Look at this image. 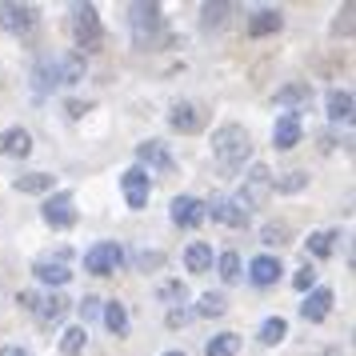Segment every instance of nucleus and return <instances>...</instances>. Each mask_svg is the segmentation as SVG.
Instances as JSON below:
<instances>
[{
	"instance_id": "obj_1",
	"label": "nucleus",
	"mask_w": 356,
	"mask_h": 356,
	"mask_svg": "<svg viewBox=\"0 0 356 356\" xmlns=\"http://www.w3.org/2000/svg\"><path fill=\"white\" fill-rule=\"evenodd\" d=\"M212 156L225 172H236L244 164L252 161V136L244 124H220L212 132Z\"/></svg>"
},
{
	"instance_id": "obj_2",
	"label": "nucleus",
	"mask_w": 356,
	"mask_h": 356,
	"mask_svg": "<svg viewBox=\"0 0 356 356\" xmlns=\"http://www.w3.org/2000/svg\"><path fill=\"white\" fill-rule=\"evenodd\" d=\"M129 24H132V40H136V49H161V40H164L161 4H132L129 8Z\"/></svg>"
},
{
	"instance_id": "obj_3",
	"label": "nucleus",
	"mask_w": 356,
	"mask_h": 356,
	"mask_svg": "<svg viewBox=\"0 0 356 356\" xmlns=\"http://www.w3.org/2000/svg\"><path fill=\"white\" fill-rule=\"evenodd\" d=\"M268 196H273V172H268L264 164H252L241 180V193L232 196V200H236L244 212H252V209H260Z\"/></svg>"
},
{
	"instance_id": "obj_4",
	"label": "nucleus",
	"mask_w": 356,
	"mask_h": 356,
	"mask_svg": "<svg viewBox=\"0 0 356 356\" xmlns=\"http://www.w3.org/2000/svg\"><path fill=\"white\" fill-rule=\"evenodd\" d=\"M68 29H72V40L81 44L84 52L97 49L104 29H100V13L92 4H72V13H68Z\"/></svg>"
},
{
	"instance_id": "obj_5",
	"label": "nucleus",
	"mask_w": 356,
	"mask_h": 356,
	"mask_svg": "<svg viewBox=\"0 0 356 356\" xmlns=\"http://www.w3.org/2000/svg\"><path fill=\"white\" fill-rule=\"evenodd\" d=\"M120 264H124V244H116V241H100L84 252V273H92V276H113Z\"/></svg>"
},
{
	"instance_id": "obj_6",
	"label": "nucleus",
	"mask_w": 356,
	"mask_h": 356,
	"mask_svg": "<svg viewBox=\"0 0 356 356\" xmlns=\"http://www.w3.org/2000/svg\"><path fill=\"white\" fill-rule=\"evenodd\" d=\"M0 29L8 36H29L36 29V8L33 4H0Z\"/></svg>"
},
{
	"instance_id": "obj_7",
	"label": "nucleus",
	"mask_w": 356,
	"mask_h": 356,
	"mask_svg": "<svg viewBox=\"0 0 356 356\" xmlns=\"http://www.w3.org/2000/svg\"><path fill=\"white\" fill-rule=\"evenodd\" d=\"M40 216H44V225H52V228H72L76 225V200L68 193H52L49 200H44Z\"/></svg>"
},
{
	"instance_id": "obj_8",
	"label": "nucleus",
	"mask_w": 356,
	"mask_h": 356,
	"mask_svg": "<svg viewBox=\"0 0 356 356\" xmlns=\"http://www.w3.org/2000/svg\"><path fill=\"white\" fill-rule=\"evenodd\" d=\"M136 168H145V172H177V161H172V152L161 145V140H145V145H136Z\"/></svg>"
},
{
	"instance_id": "obj_9",
	"label": "nucleus",
	"mask_w": 356,
	"mask_h": 356,
	"mask_svg": "<svg viewBox=\"0 0 356 356\" xmlns=\"http://www.w3.org/2000/svg\"><path fill=\"white\" fill-rule=\"evenodd\" d=\"M204 216H212V220H220V225H228V228L248 225V212H244L232 196H212L209 204H204Z\"/></svg>"
},
{
	"instance_id": "obj_10",
	"label": "nucleus",
	"mask_w": 356,
	"mask_h": 356,
	"mask_svg": "<svg viewBox=\"0 0 356 356\" xmlns=\"http://www.w3.org/2000/svg\"><path fill=\"white\" fill-rule=\"evenodd\" d=\"M120 188H124L129 209H145V204H148V193H152V180H148L145 168H136V164H132L129 172L120 177Z\"/></svg>"
},
{
	"instance_id": "obj_11",
	"label": "nucleus",
	"mask_w": 356,
	"mask_h": 356,
	"mask_svg": "<svg viewBox=\"0 0 356 356\" xmlns=\"http://www.w3.org/2000/svg\"><path fill=\"white\" fill-rule=\"evenodd\" d=\"M204 120H209V113L200 104H193V100H180V104H172V113H168V124L177 132H200Z\"/></svg>"
},
{
	"instance_id": "obj_12",
	"label": "nucleus",
	"mask_w": 356,
	"mask_h": 356,
	"mask_svg": "<svg viewBox=\"0 0 356 356\" xmlns=\"http://www.w3.org/2000/svg\"><path fill=\"white\" fill-rule=\"evenodd\" d=\"M296 145H300V116H296V113L276 116V124H273V148H276V152H292Z\"/></svg>"
},
{
	"instance_id": "obj_13",
	"label": "nucleus",
	"mask_w": 356,
	"mask_h": 356,
	"mask_svg": "<svg viewBox=\"0 0 356 356\" xmlns=\"http://www.w3.org/2000/svg\"><path fill=\"white\" fill-rule=\"evenodd\" d=\"M72 308V300H68L65 292H49V296H40V305H36V321H40V328H52V324L65 321V312Z\"/></svg>"
},
{
	"instance_id": "obj_14",
	"label": "nucleus",
	"mask_w": 356,
	"mask_h": 356,
	"mask_svg": "<svg viewBox=\"0 0 356 356\" xmlns=\"http://www.w3.org/2000/svg\"><path fill=\"white\" fill-rule=\"evenodd\" d=\"M168 216H172L177 228H196L204 220V200H196V196H177L172 209H168Z\"/></svg>"
},
{
	"instance_id": "obj_15",
	"label": "nucleus",
	"mask_w": 356,
	"mask_h": 356,
	"mask_svg": "<svg viewBox=\"0 0 356 356\" xmlns=\"http://www.w3.org/2000/svg\"><path fill=\"white\" fill-rule=\"evenodd\" d=\"M280 268H284V264H280L276 257L260 252V257L248 260V280H252L257 289H268V284H276V280H280Z\"/></svg>"
},
{
	"instance_id": "obj_16",
	"label": "nucleus",
	"mask_w": 356,
	"mask_h": 356,
	"mask_svg": "<svg viewBox=\"0 0 356 356\" xmlns=\"http://www.w3.org/2000/svg\"><path fill=\"white\" fill-rule=\"evenodd\" d=\"M332 289H308V296H305V305H300V316L305 321H312V324H321L328 312H332Z\"/></svg>"
},
{
	"instance_id": "obj_17",
	"label": "nucleus",
	"mask_w": 356,
	"mask_h": 356,
	"mask_svg": "<svg viewBox=\"0 0 356 356\" xmlns=\"http://www.w3.org/2000/svg\"><path fill=\"white\" fill-rule=\"evenodd\" d=\"M29 152H33V136H29V129H4L0 132V156L24 161Z\"/></svg>"
},
{
	"instance_id": "obj_18",
	"label": "nucleus",
	"mask_w": 356,
	"mask_h": 356,
	"mask_svg": "<svg viewBox=\"0 0 356 356\" xmlns=\"http://www.w3.org/2000/svg\"><path fill=\"white\" fill-rule=\"evenodd\" d=\"M308 100H312V88H308L305 81H292V84H284V88H276V104L289 108V113H296V116H300V108H308Z\"/></svg>"
},
{
	"instance_id": "obj_19",
	"label": "nucleus",
	"mask_w": 356,
	"mask_h": 356,
	"mask_svg": "<svg viewBox=\"0 0 356 356\" xmlns=\"http://www.w3.org/2000/svg\"><path fill=\"white\" fill-rule=\"evenodd\" d=\"M33 273H36V280L49 284V289H65L68 280H72V268H65L60 260H44V257L33 264Z\"/></svg>"
},
{
	"instance_id": "obj_20",
	"label": "nucleus",
	"mask_w": 356,
	"mask_h": 356,
	"mask_svg": "<svg viewBox=\"0 0 356 356\" xmlns=\"http://www.w3.org/2000/svg\"><path fill=\"white\" fill-rule=\"evenodd\" d=\"M280 24H284V17L276 8H257L248 17V36H273V33H280Z\"/></svg>"
},
{
	"instance_id": "obj_21",
	"label": "nucleus",
	"mask_w": 356,
	"mask_h": 356,
	"mask_svg": "<svg viewBox=\"0 0 356 356\" xmlns=\"http://www.w3.org/2000/svg\"><path fill=\"white\" fill-rule=\"evenodd\" d=\"M337 244H340V232H337V228H321V232H312V236H308V257L328 260L332 252H337Z\"/></svg>"
},
{
	"instance_id": "obj_22",
	"label": "nucleus",
	"mask_w": 356,
	"mask_h": 356,
	"mask_svg": "<svg viewBox=\"0 0 356 356\" xmlns=\"http://www.w3.org/2000/svg\"><path fill=\"white\" fill-rule=\"evenodd\" d=\"M56 76H60V84L84 81V52H65V56H56Z\"/></svg>"
},
{
	"instance_id": "obj_23",
	"label": "nucleus",
	"mask_w": 356,
	"mask_h": 356,
	"mask_svg": "<svg viewBox=\"0 0 356 356\" xmlns=\"http://www.w3.org/2000/svg\"><path fill=\"white\" fill-rule=\"evenodd\" d=\"M100 312H104V324H108V332H113V337H120V340L129 337V308L120 305V300H108Z\"/></svg>"
},
{
	"instance_id": "obj_24",
	"label": "nucleus",
	"mask_w": 356,
	"mask_h": 356,
	"mask_svg": "<svg viewBox=\"0 0 356 356\" xmlns=\"http://www.w3.org/2000/svg\"><path fill=\"white\" fill-rule=\"evenodd\" d=\"M328 120H353V92L348 88L328 92Z\"/></svg>"
},
{
	"instance_id": "obj_25",
	"label": "nucleus",
	"mask_w": 356,
	"mask_h": 356,
	"mask_svg": "<svg viewBox=\"0 0 356 356\" xmlns=\"http://www.w3.org/2000/svg\"><path fill=\"white\" fill-rule=\"evenodd\" d=\"M184 268H188V273H209L212 268V248L209 244H188V248H184Z\"/></svg>"
},
{
	"instance_id": "obj_26",
	"label": "nucleus",
	"mask_w": 356,
	"mask_h": 356,
	"mask_svg": "<svg viewBox=\"0 0 356 356\" xmlns=\"http://www.w3.org/2000/svg\"><path fill=\"white\" fill-rule=\"evenodd\" d=\"M13 188H17V193H49L52 188V172H20L17 180H13Z\"/></svg>"
},
{
	"instance_id": "obj_27",
	"label": "nucleus",
	"mask_w": 356,
	"mask_h": 356,
	"mask_svg": "<svg viewBox=\"0 0 356 356\" xmlns=\"http://www.w3.org/2000/svg\"><path fill=\"white\" fill-rule=\"evenodd\" d=\"M84 344H88V328L84 324H72V328H65V337H60V356H81Z\"/></svg>"
},
{
	"instance_id": "obj_28",
	"label": "nucleus",
	"mask_w": 356,
	"mask_h": 356,
	"mask_svg": "<svg viewBox=\"0 0 356 356\" xmlns=\"http://www.w3.org/2000/svg\"><path fill=\"white\" fill-rule=\"evenodd\" d=\"M236 348H241V337H236V332H216V337L209 340L204 356H236Z\"/></svg>"
},
{
	"instance_id": "obj_29",
	"label": "nucleus",
	"mask_w": 356,
	"mask_h": 356,
	"mask_svg": "<svg viewBox=\"0 0 356 356\" xmlns=\"http://www.w3.org/2000/svg\"><path fill=\"white\" fill-rule=\"evenodd\" d=\"M156 300H164V305H184V300H188V284H184V280H164L161 289H156Z\"/></svg>"
},
{
	"instance_id": "obj_30",
	"label": "nucleus",
	"mask_w": 356,
	"mask_h": 356,
	"mask_svg": "<svg viewBox=\"0 0 356 356\" xmlns=\"http://www.w3.org/2000/svg\"><path fill=\"white\" fill-rule=\"evenodd\" d=\"M284 337H289V321L284 316H268L260 324V344H280Z\"/></svg>"
},
{
	"instance_id": "obj_31",
	"label": "nucleus",
	"mask_w": 356,
	"mask_h": 356,
	"mask_svg": "<svg viewBox=\"0 0 356 356\" xmlns=\"http://www.w3.org/2000/svg\"><path fill=\"white\" fill-rule=\"evenodd\" d=\"M196 312H200V316H225L228 312V296L225 292H204L200 305H196Z\"/></svg>"
},
{
	"instance_id": "obj_32",
	"label": "nucleus",
	"mask_w": 356,
	"mask_h": 356,
	"mask_svg": "<svg viewBox=\"0 0 356 356\" xmlns=\"http://www.w3.org/2000/svg\"><path fill=\"white\" fill-rule=\"evenodd\" d=\"M216 273H220V280H225V284H236V280H241V257H236V252H220V260H216Z\"/></svg>"
},
{
	"instance_id": "obj_33",
	"label": "nucleus",
	"mask_w": 356,
	"mask_h": 356,
	"mask_svg": "<svg viewBox=\"0 0 356 356\" xmlns=\"http://www.w3.org/2000/svg\"><path fill=\"white\" fill-rule=\"evenodd\" d=\"M308 184V172L305 168H292L284 177H273V193H296V188H305Z\"/></svg>"
},
{
	"instance_id": "obj_34",
	"label": "nucleus",
	"mask_w": 356,
	"mask_h": 356,
	"mask_svg": "<svg viewBox=\"0 0 356 356\" xmlns=\"http://www.w3.org/2000/svg\"><path fill=\"white\" fill-rule=\"evenodd\" d=\"M60 84V76H56V60H44V65L36 68V92H52Z\"/></svg>"
},
{
	"instance_id": "obj_35",
	"label": "nucleus",
	"mask_w": 356,
	"mask_h": 356,
	"mask_svg": "<svg viewBox=\"0 0 356 356\" xmlns=\"http://www.w3.org/2000/svg\"><path fill=\"white\" fill-rule=\"evenodd\" d=\"M200 13H204V29H220V24H225L228 20V13H232V4H204V8H200Z\"/></svg>"
},
{
	"instance_id": "obj_36",
	"label": "nucleus",
	"mask_w": 356,
	"mask_h": 356,
	"mask_svg": "<svg viewBox=\"0 0 356 356\" xmlns=\"http://www.w3.org/2000/svg\"><path fill=\"white\" fill-rule=\"evenodd\" d=\"M76 308H81V324L88 328V324H92V321L100 316V296H84V300H81Z\"/></svg>"
},
{
	"instance_id": "obj_37",
	"label": "nucleus",
	"mask_w": 356,
	"mask_h": 356,
	"mask_svg": "<svg viewBox=\"0 0 356 356\" xmlns=\"http://www.w3.org/2000/svg\"><path fill=\"white\" fill-rule=\"evenodd\" d=\"M161 264H164V252H156V248L152 252H136V268L140 273H156Z\"/></svg>"
},
{
	"instance_id": "obj_38",
	"label": "nucleus",
	"mask_w": 356,
	"mask_h": 356,
	"mask_svg": "<svg viewBox=\"0 0 356 356\" xmlns=\"http://www.w3.org/2000/svg\"><path fill=\"white\" fill-rule=\"evenodd\" d=\"M260 241H264V244H284V241H289V225H264Z\"/></svg>"
},
{
	"instance_id": "obj_39",
	"label": "nucleus",
	"mask_w": 356,
	"mask_h": 356,
	"mask_svg": "<svg viewBox=\"0 0 356 356\" xmlns=\"http://www.w3.org/2000/svg\"><path fill=\"white\" fill-rule=\"evenodd\" d=\"M292 289H296V292H308V289H316V268H300V273L292 276Z\"/></svg>"
},
{
	"instance_id": "obj_40",
	"label": "nucleus",
	"mask_w": 356,
	"mask_h": 356,
	"mask_svg": "<svg viewBox=\"0 0 356 356\" xmlns=\"http://www.w3.org/2000/svg\"><path fill=\"white\" fill-rule=\"evenodd\" d=\"M164 321H168V328H180V324H188L193 321V308H168V316H164Z\"/></svg>"
},
{
	"instance_id": "obj_41",
	"label": "nucleus",
	"mask_w": 356,
	"mask_h": 356,
	"mask_svg": "<svg viewBox=\"0 0 356 356\" xmlns=\"http://www.w3.org/2000/svg\"><path fill=\"white\" fill-rule=\"evenodd\" d=\"M17 305L24 308V312H36V305H40V292H33V289L17 292Z\"/></svg>"
},
{
	"instance_id": "obj_42",
	"label": "nucleus",
	"mask_w": 356,
	"mask_h": 356,
	"mask_svg": "<svg viewBox=\"0 0 356 356\" xmlns=\"http://www.w3.org/2000/svg\"><path fill=\"white\" fill-rule=\"evenodd\" d=\"M65 108H68V116H84V113H88V104H84V100H68Z\"/></svg>"
},
{
	"instance_id": "obj_43",
	"label": "nucleus",
	"mask_w": 356,
	"mask_h": 356,
	"mask_svg": "<svg viewBox=\"0 0 356 356\" xmlns=\"http://www.w3.org/2000/svg\"><path fill=\"white\" fill-rule=\"evenodd\" d=\"M0 356H33V353H29V348H20V344H4Z\"/></svg>"
},
{
	"instance_id": "obj_44",
	"label": "nucleus",
	"mask_w": 356,
	"mask_h": 356,
	"mask_svg": "<svg viewBox=\"0 0 356 356\" xmlns=\"http://www.w3.org/2000/svg\"><path fill=\"white\" fill-rule=\"evenodd\" d=\"M164 356H184V353H177V348H172V353H164Z\"/></svg>"
}]
</instances>
